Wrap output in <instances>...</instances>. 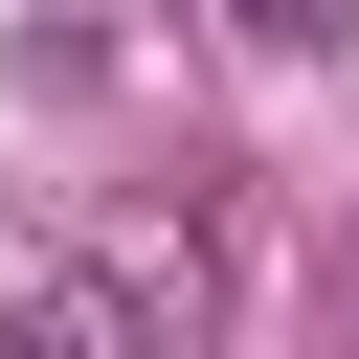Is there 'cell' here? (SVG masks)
Returning a JSON list of instances; mask_svg holds the SVG:
<instances>
[{"mask_svg":"<svg viewBox=\"0 0 359 359\" xmlns=\"http://www.w3.org/2000/svg\"><path fill=\"white\" fill-rule=\"evenodd\" d=\"M180 337H202V269H112V247L22 269V359H180Z\"/></svg>","mask_w":359,"mask_h":359,"instance_id":"cell-1","label":"cell"},{"mask_svg":"<svg viewBox=\"0 0 359 359\" xmlns=\"http://www.w3.org/2000/svg\"><path fill=\"white\" fill-rule=\"evenodd\" d=\"M247 22H269V45H337V0H247Z\"/></svg>","mask_w":359,"mask_h":359,"instance_id":"cell-2","label":"cell"}]
</instances>
